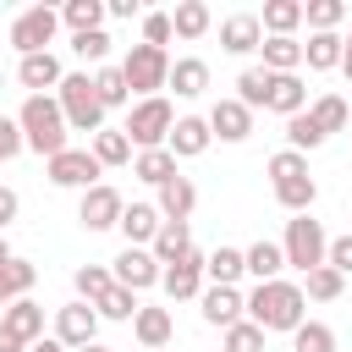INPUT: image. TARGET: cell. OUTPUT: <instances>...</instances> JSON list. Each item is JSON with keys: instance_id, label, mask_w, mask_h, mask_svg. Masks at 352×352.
Here are the masks:
<instances>
[{"instance_id": "obj_33", "label": "cell", "mask_w": 352, "mask_h": 352, "mask_svg": "<svg viewBox=\"0 0 352 352\" xmlns=\"http://www.w3.org/2000/svg\"><path fill=\"white\" fill-rule=\"evenodd\" d=\"M204 275L214 280V286H236L248 270H242V248H214L209 258H204Z\"/></svg>"}, {"instance_id": "obj_10", "label": "cell", "mask_w": 352, "mask_h": 352, "mask_svg": "<svg viewBox=\"0 0 352 352\" xmlns=\"http://www.w3.org/2000/svg\"><path fill=\"white\" fill-rule=\"evenodd\" d=\"M94 330H99V314H94L88 302H66V308L55 314V341H60L66 352H82V346L94 341Z\"/></svg>"}, {"instance_id": "obj_53", "label": "cell", "mask_w": 352, "mask_h": 352, "mask_svg": "<svg viewBox=\"0 0 352 352\" xmlns=\"http://www.w3.org/2000/svg\"><path fill=\"white\" fill-rule=\"evenodd\" d=\"M28 352H66V346H60V341H55V336H50V341H33V346H28Z\"/></svg>"}, {"instance_id": "obj_57", "label": "cell", "mask_w": 352, "mask_h": 352, "mask_svg": "<svg viewBox=\"0 0 352 352\" xmlns=\"http://www.w3.org/2000/svg\"><path fill=\"white\" fill-rule=\"evenodd\" d=\"M341 44H346V55H352V38H341Z\"/></svg>"}, {"instance_id": "obj_15", "label": "cell", "mask_w": 352, "mask_h": 352, "mask_svg": "<svg viewBox=\"0 0 352 352\" xmlns=\"http://www.w3.org/2000/svg\"><path fill=\"white\" fill-rule=\"evenodd\" d=\"M209 143H214V138H209V121H204V116H182V121L170 126V138H165L170 160H198Z\"/></svg>"}, {"instance_id": "obj_49", "label": "cell", "mask_w": 352, "mask_h": 352, "mask_svg": "<svg viewBox=\"0 0 352 352\" xmlns=\"http://www.w3.org/2000/svg\"><path fill=\"white\" fill-rule=\"evenodd\" d=\"M324 264H330V270H336V275H352V231H346V236H336V242H330V253H324Z\"/></svg>"}, {"instance_id": "obj_9", "label": "cell", "mask_w": 352, "mask_h": 352, "mask_svg": "<svg viewBox=\"0 0 352 352\" xmlns=\"http://www.w3.org/2000/svg\"><path fill=\"white\" fill-rule=\"evenodd\" d=\"M121 209H126V204H121V192L99 182V187H88V192H82L77 220H82L88 231H110V226H121Z\"/></svg>"}, {"instance_id": "obj_22", "label": "cell", "mask_w": 352, "mask_h": 352, "mask_svg": "<svg viewBox=\"0 0 352 352\" xmlns=\"http://www.w3.org/2000/svg\"><path fill=\"white\" fill-rule=\"evenodd\" d=\"M242 270L264 286V280H280V270H286V253H280V242H253V248H242Z\"/></svg>"}, {"instance_id": "obj_41", "label": "cell", "mask_w": 352, "mask_h": 352, "mask_svg": "<svg viewBox=\"0 0 352 352\" xmlns=\"http://www.w3.org/2000/svg\"><path fill=\"white\" fill-rule=\"evenodd\" d=\"M292 346H297V352H336V330L319 324V319H302V324L292 330Z\"/></svg>"}, {"instance_id": "obj_45", "label": "cell", "mask_w": 352, "mask_h": 352, "mask_svg": "<svg viewBox=\"0 0 352 352\" xmlns=\"http://www.w3.org/2000/svg\"><path fill=\"white\" fill-rule=\"evenodd\" d=\"M220 352H264V330L248 324V319H236V324L226 330V346H220Z\"/></svg>"}, {"instance_id": "obj_4", "label": "cell", "mask_w": 352, "mask_h": 352, "mask_svg": "<svg viewBox=\"0 0 352 352\" xmlns=\"http://www.w3.org/2000/svg\"><path fill=\"white\" fill-rule=\"evenodd\" d=\"M170 126H176V110H170V99H138L132 110H126V143H138V148H165V138H170Z\"/></svg>"}, {"instance_id": "obj_56", "label": "cell", "mask_w": 352, "mask_h": 352, "mask_svg": "<svg viewBox=\"0 0 352 352\" xmlns=\"http://www.w3.org/2000/svg\"><path fill=\"white\" fill-rule=\"evenodd\" d=\"M82 352H110V346H99V341H88V346H82Z\"/></svg>"}, {"instance_id": "obj_2", "label": "cell", "mask_w": 352, "mask_h": 352, "mask_svg": "<svg viewBox=\"0 0 352 352\" xmlns=\"http://www.w3.org/2000/svg\"><path fill=\"white\" fill-rule=\"evenodd\" d=\"M16 126H22V148H33L44 160H55L66 148V132H72L60 104H55V94H28L22 110H16Z\"/></svg>"}, {"instance_id": "obj_7", "label": "cell", "mask_w": 352, "mask_h": 352, "mask_svg": "<svg viewBox=\"0 0 352 352\" xmlns=\"http://www.w3.org/2000/svg\"><path fill=\"white\" fill-rule=\"evenodd\" d=\"M55 28H60V11H50V6H28V11L11 22V44H16V55H44L50 38H55Z\"/></svg>"}, {"instance_id": "obj_55", "label": "cell", "mask_w": 352, "mask_h": 352, "mask_svg": "<svg viewBox=\"0 0 352 352\" xmlns=\"http://www.w3.org/2000/svg\"><path fill=\"white\" fill-rule=\"evenodd\" d=\"M6 258H11V248H6V236H0V264H6Z\"/></svg>"}, {"instance_id": "obj_5", "label": "cell", "mask_w": 352, "mask_h": 352, "mask_svg": "<svg viewBox=\"0 0 352 352\" xmlns=\"http://www.w3.org/2000/svg\"><path fill=\"white\" fill-rule=\"evenodd\" d=\"M280 253H286V264H297V270L308 275V270H319V264H324V253H330V236H324V226H319L314 214H297V220H286Z\"/></svg>"}, {"instance_id": "obj_28", "label": "cell", "mask_w": 352, "mask_h": 352, "mask_svg": "<svg viewBox=\"0 0 352 352\" xmlns=\"http://www.w3.org/2000/svg\"><path fill=\"white\" fill-rule=\"evenodd\" d=\"M275 198H280V209L308 214L314 198H319V187H314V176H280V182H275Z\"/></svg>"}, {"instance_id": "obj_21", "label": "cell", "mask_w": 352, "mask_h": 352, "mask_svg": "<svg viewBox=\"0 0 352 352\" xmlns=\"http://www.w3.org/2000/svg\"><path fill=\"white\" fill-rule=\"evenodd\" d=\"M16 77H22V88H33V94H44V88H60V60L44 50V55H22L16 60Z\"/></svg>"}, {"instance_id": "obj_13", "label": "cell", "mask_w": 352, "mask_h": 352, "mask_svg": "<svg viewBox=\"0 0 352 352\" xmlns=\"http://www.w3.org/2000/svg\"><path fill=\"white\" fill-rule=\"evenodd\" d=\"M160 286H165V297H170V302H187V297H198V292H204V253H187V258H176V264L160 275Z\"/></svg>"}, {"instance_id": "obj_24", "label": "cell", "mask_w": 352, "mask_h": 352, "mask_svg": "<svg viewBox=\"0 0 352 352\" xmlns=\"http://www.w3.org/2000/svg\"><path fill=\"white\" fill-rule=\"evenodd\" d=\"M270 110L275 116H297V110H308V88H302V77L297 72H286V77H270Z\"/></svg>"}, {"instance_id": "obj_47", "label": "cell", "mask_w": 352, "mask_h": 352, "mask_svg": "<svg viewBox=\"0 0 352 352\" xmlns=\"http://www.w3.org/2000/svg\"><path fill=\"white\" fill-rule=\"evenodd\" d=\"M143 44H154V50L170 44V11H148L143 16Z\"/></svg>"}, {"instance_id": "obj_35", "label": "cell", "mask_w": 352, "mask_h": 352, "mask_svg": "<svg viewBox=\"0 0 352 352\" xmlns=\"http://www.w3.org/2000/svg\"><path fill=\"white\" fill-rule=\"evenodd\" d=\"M170 33H182V38H204V33H209V6H204V0H182V6L170 11Z\"/></svg>"}, {"instance_id": "obj_48", "label": "cell", "mask_w": 352, "mask_h": 352, "mask_svg": "<svg viewBox=\"0 0 352 352\" xmlns=\"http://www.w3.org/2000/svg\"><path fill=\"white\" fill-rule=\"evenodd\" d=\"M270 176H275V182H280V176H308V160L292 154V148H280V154L270 160Z\"/></svg>"}, {"instance_id": "obj_29", "label": "cell", "mask_w": 352, "mask_h": 352, "mask_svg": "<svg viewBox=\"0 0 352 352\" xmlns=\"http://www.w3.org/2000/svg\"><path fill=\"white\" fill-rule=\"evenodd\" d=\"M94 94H99V104H104V110H121V104H132V88H126L121 66H99V72H94Z\"/></svg>"}, {"instance_id": "obj_30", "label": "cell", "mask_w": 352, "mask_h": 352, "mask_svg": "<svg viewBox=\"0 0 352 352\" xmlns=\"http://www.w3.org/2000/svg\"><path fill=\"white\" fill-rule=\"evenodd\" d=\"M236 104L242 110H270V72L264 66H248L236 77Z\"/></svg>"}, {"instance_id": "obj_3", "label": "cell", "mask_w": 352, "mask_h": 352, "mask_svg": "<svg viewBox=\"0 0 352 352\" xmlns=\"http://www.w3.org/2000/svg\"><path fill=\"white\" fill-rule=\"evenodd\" d=\"M55 104H60V116H66L72 132H104V104H99L88 72H66L60 88H55Z\"/></svg>"}, {"instance_id": "obj_25", "label": "cell", "mask_w": 352, "mask_h": 352, "mask_svg": "<svg viewBox=\"0 0 352 352\" xmlns=\"http://www.w3.org/2000/svg\"><path fill=\"white\" fill-rule=\"evenodd\" d=\"M165 220H160V209L154 204H126L121 209V231H126V248H143V242H154V231H160Z\"/></svg>"}, {"instance_id": "obj_42", "label": "cell", "mask_w": 352, "mask_h": 352, "mask_svg": "<svg viewBox=\"0 0 352 352\" xmlns=\"http://www.w3.org/2000/svg\"><path fill=\"white\" fill-rule=\"evenodd\" d=\"M341 16H346V6H341V0H308V6H302V22H308L314 33H336V22H341Z\"/></svg>"}, {"instance_id": "obj_43", "label": "cell", "mask_w": 352, "mask_h": 352, "mask_svg": "<svg viewBox=\"0 0 352 352\" xmlns=\"http://www.w3.org/2000/svg\"><path fill=\"white\" fill-rule=\"evenodd\" d=\"M341 286H346V275H336L330 264H319V270H308V292H302V297H314V302H336Z\"/></svg>"}, {"instance_id": "obj_19", "label": "cell", "mask_w": 352, "mask_h": 352, "mask_svg": "<svg viewBox=\"0 0 352 352\" xmlns=\"http://www.w3.org/2000/svg\"><path fill=\"white\" fill-rule=\"evenodd\" d=\"M192 204H198V187H192L182 170H176L170 182H160V204H154V209H160V220H187V214H192Z\"/></svg>"}, {"instance_id": "obj_17", "label": "cell", "mask_w": 352, "mask_h": 352, "mask_svg": "<svg viewBox=\"0 0 352 352\" xmlns=\"http://www.w3.org/2000/svg\"><path fill=\"white\" fill-rule=\"evenodd\" d=\"M148 253H154V264H160V270H170L176 258H187V253H192V231H187V220H165V226L154 231Z\"/></svg>"}, {"instance_id": "obj_34", "label": "cell", "mask_w": 352, "mask_h": 352, "mask_svg": "<svg viewBox=\"0 0 352 352\" xmlns=\"http://www.w3.org/2000/svg\"><path fill=\"white\" fill-rule=\"evenodd\" d=\"M297 22H302V6L297 0H270L264 16H258V28H270V38H292Z\"/></svg>"}, {"instance_id": "obj_37", "label": "cell", "mask_w": 352, "mask_h": 352, "mask_svg": "<svg viewBox=\"0 0 352 352\" xmlns=\"http://www.w3.org/2000/svg\"><path fill=\"white\" fill-rule=\"evenodd\" d=\"M60 22H66L72 33H94V28L104 22V0H66V6H60Z\"/></svg>"}, {"instance_id": "obj_54", "label": "cell", "mask_w": 352, "mask_h": 352, "mask_svg": "<svg viewBox=\"0 0 352 352\" xmlns=\"http://www.w3.org/2000/svg\"><path fill=\"white\" fill-rule=\"evenodd\" d=\"M341 72H346V82H352V55H346V50H341Z\"/></svg>"}, {"instance_id": "obj_12", "label": "cell", "mask_w": 352, "mask_h": 352, "mask_svg": "<svg viewBox=\"0 0 352 352\" xmlns=\"http://www.w3.org/2000/svg\"><path fill=\"white\" fill-rule=\"evenodd\" d=\"M204 121H209V138H220V143H242L253 132V110H242L236 99H214V110Z\"/></svg>"}, {"instance_id": "obj_58", "label": "cell", "mask_w": 352, "mask_h": 352, "mask_svg": "<svg viewBox=\"0 0 352 352\" xmlns=\"http://www.w3.org/2000/svg\"><path fill=\"white\" fill-rule=\"evenodd\" d=\"M346 126H352V116H346Z\"/></svg>"}, {"instance_id": "obj_36", "label": "cell", "mask_w": 352, "mask_h": 352, "mask_svg": "<svg viewBox=\"0 0 352 352\" xmlns=\"http://www.w3.org/2000/svg\"><path fill=\"white\" fill-rule=\"evenodd\" d=\"M341 33H314L308 44H302V60L314 66V72H330V66H341Z\"/></svg>"}, {"instance_id": "obj_40", "label": "cell", "mask_w": 352, "mask_h": 352, "mask_svg": "<svg viewBox=\"0 0 352 352\" xmlns=\"http://www.w3.org/2000/svg\"><path fill=\"white\" fill-rule=\"evenodd\" d=\"M138 308H143V302H138V292H126V286H110V292L94 302L99 319H138Z\"/></svg>"}, {"instance_id": "obj_11", "label": "cell", "mask_w": 352, "mask_h": 352, "mask_svg": "<svg viewBox=\"0 0 352 352\" xmlns=\"http://www.w3.org/2000/svg\"><path fill=\"white\" fill-rule=\"evenodd\" d=\"M160 264H154V253L148 248H126L121 258H116V270H110V280L116 286H126V292H143V286H160Z\"/></svg>"}, {"instance_id": "obj_8", "label": "cell", "mask_w": 352, "mask_h": 352, "mask_svg": "<svg viewBox=\"0 0 352 352\" xmlns=\"http://www.w3.org/2000/svg\"><path fill=\"white\" fill-rule=\"evenodd\" d=\"M99 170H104V165H99L88 148H60V154L50 160V182H55V187H82V192H88V187H99Z\"/></svg>"}, {"instance_id": "obj_20", "label": "cell", "mask_w": 352, "mask_h": 352, "mask_svg": "<svg viewBox=\"0 0 352 352\" xmlns=\"http://www.w3.org/2000/svg\"><path fill=\"white\" fill-rule=\"evenodd\" d=\"M170 330H176L170 308H138V319H132V336L143 341V352H165Z\"/></svg>"}, {"instance_id": "obj_18", "label": "cell", "mask_w": 352, "mask_h": 352, "mask_svg": "<svg viewBox=\"0 0 352 352\" xmlns=\"http://www.w3.org/2000/svg\"><path fill=\"white\" fill-rule=\"evenodd\" d=\"M198 302H204V319L220 324V330H231V324L242 319V292H236V286H204Z\"/></svg>"}, {"instance_id": "obj_23", "label": "cell", "mask_w": 352, "mask_h": 352, "mask_svg": "<svg viewBox=\"0 0 352 352\" xmlns=\"http://www.w3.org/2000/svg\"><path fill=\"white\" fill-rule=\"evenodd\" d=\"M165 88H176L182 99H198V94L209 88V66H204L198 55H182V60H170V77H165Z\"/></svg>"}, {"instance_id": "obj_14", "label": "cell", "mask_w": 352, "mask_h": 352, "mask_svg": "<svg viewBox=\"0 0 352 352\" xmlns=\"http://www.w3.org/2000/svg\"><path fill=\"white\" fill-rule=\"evenodd\" d=\"M0 330L16 336L22 346H33V341H44V308H38L33 297H16V302L0 314Z\"/></svg>"}, {"instance_id": "obj_6", "label": "cell", "mask_w": 352, "mask_h": 352, "mask_svg": "<svg viewBox=\"0 0 352 352\" xmlns=\"http://www.w3.org/2000/svg\"><path fill=\"white\" fill-rule=\"evenodd\" d=\"M121 77H126V88H132V94L154 99V94L165 88V77H170V55H165V50H154V44H132V50H126V60H121Z\"/></svg>"}, {"instance_id": "obj_39", "label": "cell", "mask_w": 352, "mask_h": 352, "mask_svg": "<svg viewBox=\"0 0 352 352\" xmlns=\"http://www.w3.org/2000/svg\"><path fill=\"white\" fill-rule=\"evenodd\" d=\"M72 280H77V302H88V308H94V302H99V297H104V292L116 286L104 264H82V270H77Z\"/></svg>"}, {"instance_id": "obj_51", "label": "cell", "mask_w": 352, "mask_h": 352, "mask_svg": "<svg viewBox=\"0 0 352 352\" xmlns=\"http://www.w3.org/2000/svg\"><path fill=\"white\" fill-rule=\"evenodd\" d=\"M11 220H16V192H11V187H0V231H6Z\"/></svg>"}, {"instance_id": "obj_1", "label": "cell", "mask_w": 352, "mask_h": 352, "mask_svg": "<svg viewBox=\"0 0 352 352\" xmlns=\"http://www.w3.org/2000/svg\"><path fill=\"white\" fill-rule=\"evenodd\" d=\"M302 308H308V297H302V286H292V280H264V286H253V292L242 297V314H248V324H258V330H297V324H302Z\"/></svg>"}, {"instance_id": "obj_16", "label": "cell", "mask_w": 352, "mask_h": 352, "mask_svg": "<svg viewBox=\"0 0 352 352\" xmlns=\"http://www.w3.org/2000/svg\"><path fill=\"white\" fill-rule=\"evenodd\" d=\"M258 44H264V28H258L253 11H236V16L220 22V50H231V55H253Z\"/></svg>"}, {"instance_id": "obj_52", "label": "cell", "mask_w": 352, "mask_h": 352, "mask_svg": "<svg viewBox=\"0 0 352 352\" xmlns=\"http://www.w3.org/2000/svg\"><path fill=\"white\" fill-rule=\"evenodd\" d=\"M104 16H138V0H104Z\"/></svg>"}, {"instance_id": "obj_26", "label": "cell", "mask_w": 352, "mask_h": 352, "mask_svg": "<svg viewBox=\"0 0 352 352\" xmlns=\"http://www.w3.org/2000/svg\"><path fill=\"white\" fill-rule=\"evenodd\" d=\"M33 280H38V264H28V258H6V264H0V308H11L16 297H28Z\"/></svg>"}, {"instance_id": "obj_50", "label": "cell", "mask_w": 352, "mask_h": 352, "mask_svg": "<svg viewBox=\"0 0 352 352\" xmlns=\"http://www.w3.org/2000/svg\"><path fill=\"white\" fill-rule=\"evenodd\" d=\"M16 154H22V126L0 116V160H16Z\"/></svg>"}, {"instance_id": "obj_31", "label": "cell", "mask_w": 352, "mask_h": 352, "mask_svg": "<svg viewBox=\"0 0 352 352\" xmlns=\"http://www.w3.org/2000/svg\"><path fill=\"white\" fill-rule=\"evenodd\" d=\"M346 116H352V104H346L341 94H324V99H314V104H308V121H314L324 138H330V132H341V126H346Z\"/></svg>"}, {"instance_id": "obj_32", "label": "cell", "mask_w": 352, "mask_h": 352, "mask_svg": "<svg viewBox=\"0 0 352 352\" xmlns=\"http://www.w3.org/2000/svg\"><path fill=\"white\" fill-rule=\"evenodd\" d=\"M132 176H138V182H148V187L170 182V176H176V160H170V148H143V154L132 160Z\"/></svg>"}, {"instance_id": "obj_44", "label": "cell", "mask_w": 352, "mask_h": 352, "mask_svg": "<svg viewBox=\"0 0 352 352\" xmlns=\"http://www.w3.org/2000/svg\"><path fill=\"white\" fill-rule=\"evenodd\" d=\"M286 143H292V154H302V148H319V143H324V132L308 121V110H297V116L286 121Z\"/></svg>"}, {"instance_id": "obj_46", "label": "cell", "mask_w": 352, "mask_h": 352, "mask_svg": "<svg viewBox=\"0 0 352 352\" xmlns=\"http://www.w3.org/2000/svg\"><path fill=\"white\" fill-rule=\"evenodd\" d=\"M72 50H77L82 60H104V55H110V33H104V28H94V33H77V38H72Z\"/></svg>"}, {"instance_id": "obj_27", "label": "cell", "mask_w": 352, "mask_h": 352, "mask_svg": "<svg viewBox=\"0 0 352 352\" xmlns=\"http://www.w3.org/2000/svg\"><path fill=\"white\" fill-rule=\"evenodd\" d=\"M258 50H264V72H270V77H286V72L302 66V44H297V38H264Z\"/></svg>"}, {"instance_id": "obj_38", "label": "cell", "mask_w": 352, "mask_h": 352, "mask_svg": "<svg viewBox=\"0 0 352 352\" xmlns=\"http://www.w3.org/2000/svg\"><path fill=\"white\" fill-rule=\"evenodd\" d=\"M99 165H126L132 160V143H126V132H116V126H104V132H94V148H88Z\"/></svg>"}]
</instances>
